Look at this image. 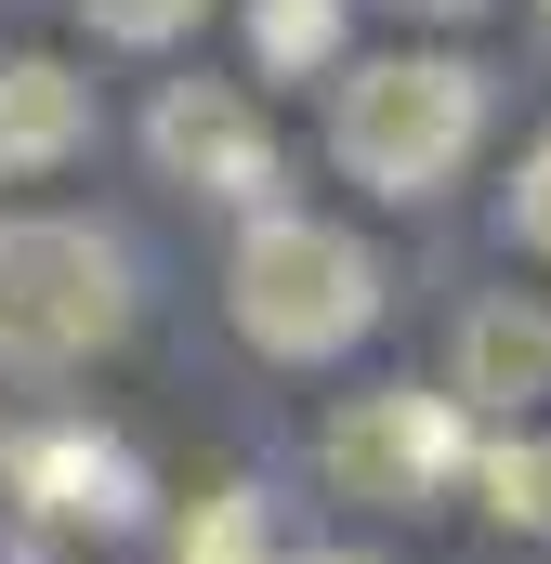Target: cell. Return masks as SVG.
Masks as SVG:
<instances>
[{
    "instance_id": "7",
    "label": "cell",
    "mask_w": 551,
    "mask_h": 564,
    "mask_svg": "<svg viewBox=\"0 0 551 564\" xmlns=\"http://www.w3.org/2000/svg\"><path fill=\"white\" fill-rule=\"evenodd\" d=\"M551 394V315L539 302H473L460 315V381H446V408L460 421H526Z\"/></svg>"
},
{
    "instance_id": "2",
    "label": "cell",
    "mask_w": 551,
    "mask_h": 564,
    "mask_svg": "<svg viewBox=\"0 0 551 564\" xmlns=\"http://www.w3.org/2000/svg\"><path fill=\"white\" fill-rule=\"evenodd\" d=\"M473 144H486V66L473 53H381V66H355L328 93V158L395 210L460 184Z\"/></svg>"
},
{
    "instance_id": "8",
    "label": "cell",
    "mask_w": 551,
    "mask_h": 564,
    "mask_svg": "<svg viewBox=\"0 0 551 564\" xmlns=\"http://www.w3.org/2000/svg\"><path fill=\"white\" fill-rule=\"evenodd\" d=\"M93 144V79L53 66V53H13L0 66V184H40Z\"/></svg>"
},
{
    "instance_id": "12",
    "label": "cell",
    "mask_w": 551,
    "mask_h": 564,
    "mask_svg": "<svg viewBox=\"0 0 551 564\" xmlns=\"http://www.w3.org/2000/svg\"><path fill=\"white\" fill-rule=\"evenodd\" d=\"M197 13H210V0H79V26H93V40H119V53H171Z\"/></svg>"
},
{
    "instance_id": "15",
    "label": "cell",
    "mask_w": 551,
    "mask_h": 564,
    "mask_svg": "<svg viewBox=\"0 0 551 564\" xmlns=\"http://www.w3.org/2000/svg\"><path fill=\"white\" fill-rule=\"evenodd\" d=\"M0 564H40V552H0Z\"/></svg>"
},
{
    "instance_id": "13",
    "label": "cell",
    "mask_w": 551,
    "mask_h": 564,
    "mask_svg": "<svg viewBox=\"0 0 551 564\" xmlns=\"http://www.w3.org/2000/svg\"><path fill=\"white\" fill-rule=\"evenodd\" d=\"M499 224H512V250H539V263H551V132L526 144V171H512V197H499Z\"/></svg>"
},
{
    "instance_id": "14",
    "label": "cell",
    "mask_w": 551,
    "mask_h": 564,
    "mask_svg": "<svg viewBox=\"0 0 551 564\" xmlns=\"http://www.w3.org/2000/svg\"><path fill=\"white\" fill-rule=\"evenodd\" d=\"M395 13H446V26H460V13H486V0H395Z\"/></svg>"
},
{
    "instance_id": "5",
    "label": "cell",
    "mask_w": 551,
    "mask_h": 564,
    "mask_svg": "<svg viewBox=\"0 0 551 564\" xmlns=\"http://www.w3.org/2000/svg\"><path fill=\"white\" fill-rule=\"evenodd\" d=\"M144 158H158L171 184L224 197V210H263V184H276V132H263V106H250L237 79H158Z\"/></svg>"
},
{
    "instance_id": "3",
    "label": "cell",
    "mask_w": 551,
    "mask_h": 564,
    "mask_svg": "<svg viewBox=\"0 0 551 564\" xmlns=\"http://www.w3.org/2000/svg\"><path fill=\"white\" fill-rule=\"evenodd\" d=\"M119 328H132V250L106 224H66V210L0 224V368L53 381V368H93Z\"/></svg>"
},
{
    "instance_id": "11",
    "label": "cell",
    "mask_w": 551,
    "mask_h": 564,
    "mask_svg": "<svg viewBox=\"0 0 551 564\" xmlns=\"http://www.w3.org/2000/svg\"><path fill=\"white\" fill-rule=\"evenodd\" d=\"M171 564H276V512H263V486H210V499L184 512Z\"/></svg>"
},
{
    "instance_id": "1",
    "label": "cell",
    "mask_w": 551,
    "mask_h": 564,
    "mask_svg": "<svg viewBox=\"0 0 551 564\" xmlns=\"http://www.w3.org/2000/svg\"><path fill=\"white\" fill-rule=\"evenodd\" d=\"M224 315L276 368H328L381 328V250L328 210H250V237L224 263Z\"/></svg>"
},
{
    "instance_id": "10",
    "label": "cell",
    "mask_w": 551,
    "mask_h": 564,
    "mask_svg": "<svg viewBox=\"0 0 551 564\" xmlns=\"http://www.w3.org/2000/svg\"><path fill=\"white\" fill-rule=\"evenodd\" d=\"M342 0H250V53H263V79H315V66H342Z\"/></svg>"
},
{
    "instance_id": "4",
    "label": "cell",
    "mask_w": 551,
    "mask_h": 564,
    "mask_svg": "<svg viewBox=\"0 0 551 564\" xmlns=\"http://www.w3.org/2000/svg\"><path fill=\"white\" fill-rule=\"evenodd\" d=\"M328 486L355 499V512H420V499H446L460 473H473V421L446 408V394H342L328 408Z\"/></svg>"
},
{
    "instance_id": "16",
    "label": "cell",
    "mask_w": 551,
    "mask_h": 564,
    "mask_svg": "<svg viewBox=\"0 0 551 564\" xmlns=\"http://www.w3.org/2000/svg\"><path fill=\"white\" fill-rule=\"evenodd\" d=\"M315 564H328V552H315Z\"/></svg>"
},
{
    "instance_id": "9",
    "label": "cell",
    "mask_w": 551,
    "mask_h": 564,
    "mask_svg": "<svg viewBox=\"0 0 551 564\" xmlns=\"http://www.w3.org/2000/svg\"><path fill=\"white\" fill-rule=\"evenodd\" d=\"M460 486H486L499 525L551 539V433H473V473H460Z\"/></svg>"
},
{
    "instance_id": "17",
    "label": "cell",
    "mask_w": 551,
    "mask_h": 564,
    "mask_svg": "<svg viewBox=\"0 0 551 564\" xmlns=\"http://www.w3.org/2000/svg\"><path fill=\"white\" fill-rule=\"evenodd\" d=\"M539 13H551V0H539Z\"/></svg>"
},
{
    "instance_id": "6",
    "label": "cell",
    "mask_w": 551,
    "mask_h": 564,
    "mask_svg": "<svg viewBox=\"0 0 551 564\" xmlns=\"http://www.w3.org/2000/svg\"><path fill=\"white\" fill-rule=\"evenodd\" d=\"M0 486L40 512V525H144V459L119 446V433H79V421H53V433H13L0 446Z\"/></svg>"
}]
</instances>
